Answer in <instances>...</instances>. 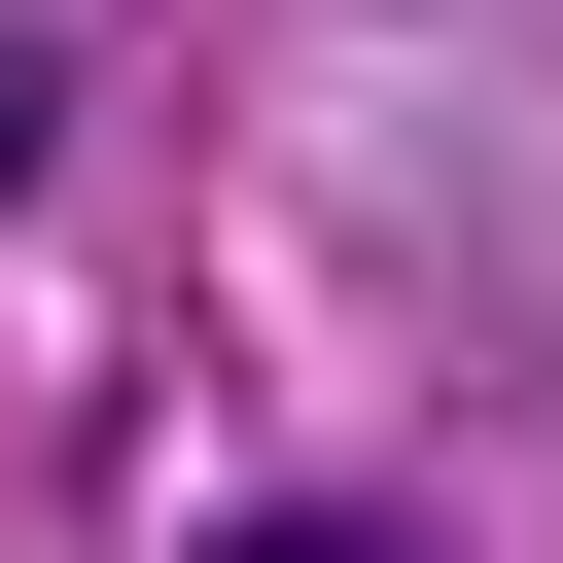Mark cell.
<instances>
[{
  "label": "cell",
  "instance_id": "1",
  "mask_svg": "<svg viewBox=\"0 0 563 563\" xmlns=\"http://www.w3.org/2000/svg\"><path fill=\"white\" fill-rule=\"evenodd\" d=\"M211 563H457V528H422V493H246Z\"/></svg>",
  "mask_w": 563,
  "mask_h": 563
},
{
  "label": "cell",
  "instance_id": "2",
  "mask_svg": "<svg viewBox=\"0 0 563 563\" xmlns=\"http://www.w3.org/2000/svg\"><path fill=\"white\" fill-rule=\"evenodd\" d=\"M35 106H70V70H35V35H0V176H35Z\"/></svg>",
  "mask_w": 563,
  "mask_h": 563
}]
</instances>
